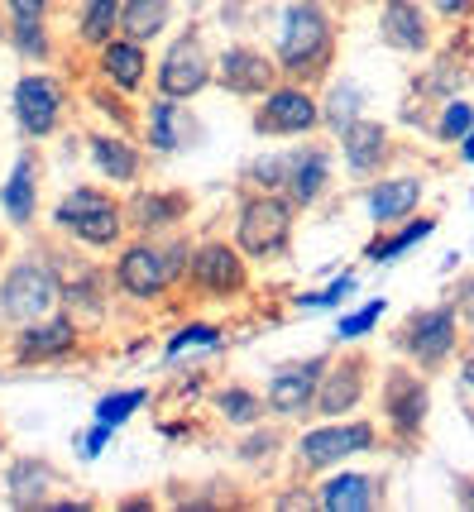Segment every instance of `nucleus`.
I'll return each instance as SVG.
<instances>
[{
  "label": "nucleus",
  "instance_id": "44",
  "mask_svg": "<svg viewBox=\"0 0 474 512\" xmlns=\"http://www.w3.org/2000/svg\"><path fill=\"white\" fill-rule=\"evenodd\" d=\"M465 508H474V484H470V489H465Z\"/></svg>",
  "mask_w": 474,
  "mask_h": 512
},
{
  "label": "nucleus",
  "instance_id": "12",
  "mask_svg": "<svg viewBox=\"0 0 474 512\" xmlns=\"http://www.w3.org/2000/svg\"><path fill=\"white\" fill-rule=\"evenodd\" d=\"M283 67H273L259 48L249 44H235L221 53V63H216V77H221V87L235 91V96H264L273 91V77H278Z\"/></svg>",
  "mask_w": 474,
  "mask_h": 512
},
{
  "label": "nucleus",
  "instance_id": "16",
  "mask_svg": "<svg viewBox=\"0 0 474 512\" xmlns=\"http://www.w3.org/2000/svg\"><path fill=\"white\" fill-rule=\"evenodd\" d=\"M360 398H364V359H345V364H336V369L326 364L312 407L321 412V417H340V412H350Z\"/></svg>",
  "mask_w": 474,
  "mask_h": 512
},
{
  "label": "nucleus",
  "instance_id": "32",
  "mask_svg": "<svg viewBox=\"0 0 474 512\" xmlns=\"http://www.w3.org/2000/svg\"><path fill=\"white\" fill-rule=\"evenodd\" d=\"M360 87L355 82H340L336 91H331V111H326V120L336 125V130H345V125H355L360 120Z\"/></svg>",
  "mask_w": 474,
  "mask_h": 512
},
{
  "label": "nucleus",
  "instance_id": "11",
  "mask_svg": "<svg viewBox=\"0 0 474 512\" xmlns=\"http://www.w3.org/2000/svg\"><path fill=\"white\" fill-rule=\"evenodd\" d=\"M326 364H331L326 355L307 359V364H283L269 383V407L273 412H278V417H302V412L316 402V388H321Z\"/></svg>",
  "mask_w": 474,
  "mask_h": 512
},
{
  "label": "nucleus",
  "instance_id": "5",
  "mask_svg": "<svg viewBox=\"0 0 474 512\" xmlns=\"http://www.w3.org/2000/svg\"><path fill=\"white\" fill-rule=\"evenodd\" d=\"M460 321H455V307H427V312H412L407 316L403 335H398V345H403L407 355L417 359L422 369H436V364H446L455 350V340H460Z\"/></svg>",
  "mask_w": 474,
  "mask_h": 512
},
{
  "label": "nucleus",
  "instance_id": "47",
  "mask_svg": "<svg viewBox=\"0 0 474 512\" xmlns=\"http://www.w3.org/2000/svg\"><path fill=\"white\" fill-rule=\"evenodd\" d=\"M0 34H5V29H0Z\"/></svg>",
  "mask_w": 474,
  "mask_h": 512
},
{
  "label": "nucleus",
  "instance_id": "2",
  "mask_svg": "<svg viewBox=\"0 0 474 512\" xmlns=\"http://www.w3.org/2000/svg\"><path fill=\"white\" fill-rule=\"evenodd\" d=\"M53 221L63 225V230H72L82 245L106 249V245L120 240V230H125V211H120L106 192H96V187H77V192H68V197L58 201V216H53Z\"/></svg>",
  "mask_w": 474,
  "mask_h": 512
},
{
  "label": "nucleus",
  "instance_id": "4",
  "mask_svg": "<svg viewBox=\"0 0 474 512\" xmlns=\"http://www.w3.org/2000/svg\"><path fill=\"white\" fill-rule=\"evenodd\" d=\"M53 302H58V278L39 259L15 264L10 278L0 283V312L15 316V321H39V316L53 312Z\"/></svg>",
  "mask_w": 474,
  "mask_h": 512
},
{
  "label": "nucleus",
  "instance_id": "46",
  "mask_svg": "<svg viewBox=\"0 0 474 512\" xmlns=\"http://www.w3.org/2000/svg\"><path fill=\"white\" fill-rule=\"evenodd\" d=\"M0 254H5V245H0Z\"/></svg>",
  "mask_w": 474,
  "mask_h": 512
},
{
  "label": "nucleus",
  "instance_id": "40",
  "mask_svg": "<svg viewBox=\"0 0 474 512\" xmlns=\"http://www.w3.org/2000/svg\"><path fill=\"white\" fill-rule=\"evenodd\" d=\"M431 5H436L446 20H465V15L474 10V0H431Z\"/></svg>",
  "mask_w": 474,
  "mask_h": 512
},
{
  "label": "nucleus",
  "instance_id": "13",
  "mask_svg": "<svg viewBox=\"0 0 474 512\" xmlns=\"http://www.w3.org/2000/svg\"><path fill=\"white\" fill-rule=\"evenodd\" d=\"M192 283L211 297H235L245 292V259L230 245H202L192 259Z\"/></svg>",
  "mask_w": 474,
  "mask_h": 512
},
{
  "label": "nucleus",
  "instance_id": "1",
  "mask_svg": "<svg viewBox=\"0 0 474 512\" xmlns=\"http://www.w3.org/2000/svg\"><path fill=\"white\" fill-rule=\"evenodd\" d=\"M331 58V20L316 0H297L283 15V34H278V63L288 77H312Z\"/></svg>",
  "mask_w": 474,
  "mask_h": 512
},
{
  "label": "nucleus",
  "instance_id": "27",
  "mask_svg": "<svg viewBox=\"0 0 474 512\" xmlns=\"http://www.w3.org/2000/svg\"><path fill=\"white\" fill-rule=\"evenodd\" d=\"M182 211H187V201L163 197V192H139V197L130 201V216H135L139 230H163V225L182 221Z\"/></svg>",
  "mask_w": 474,
  "mask_h": 512
},
{
  "label": "nucleus",
  "instance_id": "34",
  "mask_svg": "<svg viewBox=\"0 0 474 512\" xmlns=\"http://www.w3.org/2000/svg\"><path fill=\"white\" fill-rule=\"evenodd\" d=\"M470 130H474V106L470 101H446V106H441V125H436V134H441V139H465Z\"/></svg>",
  "mask_w": 474,
  "mask_h": 512
},
{
  "label": "nucleus",
  "instance_id": "38",
  "mask_svg": "<svg viewBox=\"0 0 474 512\" xmlns=\"http://www.w3.org/2000/svg\"><path fill=\"white\" fill-rule=\"evenodd\" d=\"M5 10H10V24H44L48 0H5Z\"/></svg>",
  "mask_w": 474,
  "mask_h": 512
},
{
  "label": "nucleus",
  "instance_id": "24",
  "mask_svg": "<svg viewBox=\"0 0 474 512\" xmlns=\"http://www.w3.org/2000/svg\"><path fill=\"white\" fill-rule=\"evenodd\" d=\"M326 512H364L374 508V479L364 474H336L321 484V498H316Z\"/></svg>",
  "mask_w": 474,
  "mask_h": 512
},
{
  "label": "nucleus",
  "instance_id": "20",
  "mask_svg": "<svg viewBox=\"0 0 474 512\" xmlns=\"http://www.w3.org/2000/svg\"><path fill=\"white\" fill-rule=\"evenodd\" d=\"M39 168H34V158L20 154L15 158V173H10V182L0 187V206H5V216L15 225H29L34 221V206H39Z\"/></svg>",
  "mask_w": 474,
  "mask_h": 512
},
{
  "label": "nucleus",
  "instance_id": "45",
  "mask_svg": "<svg viewBox=\"0 0 474 512\" xmlns=\"http://www.w3.org/2000/svg\"><path fill=\"white\" fill-rule=\"evenodd\" d=\"M465 316H470V331H474V302H470V307H465Z\"/></svg>",
  "mask_w": 474,
  "mask_h": 512
},
{
  "label": "nucleus",
  "instance_id": "18",
  "mask_svg": "<svg viewBox=\"0 0 474 512\" xmlns=\"http://www.w3.org/2000/svg\"><path fill=\"white\" fill-rule=\"evenodd\" d=\"M340 154L350 173H379V163L388 158V130L379 120H355L340 130Z\"/></svg>",
  "mask_w": 474,
  "mask_h": 512
},
{
  "label": "nucleus",
  "instance_id": "39",
  "mask_svg": "<svg viewBox=\"0 0 474 512\" xmlns=\"http://www.w3.org/2000/svg\"><path fill=\"white\" fill-rule=\"evenodd\" d=\"M350 292H355V278H340V283H331L326 292H312V297H302V302H307V307H336Z\"/></svg>",
  "mask_w": 474,
  "mask_h": 512
},
{
  "label": "nucleus",
  "instance_id": "42",
  "mask_svg": "<svg viewBox=\"0 0 474 512\" xmlns=\"http://www.w3.org/2000/svg\"><path fill=\"white\" fill-rule=\"evenodd\" d=\"M460 158H465V163H474V130L460 139Z\"/></svg>",
  "mask_w": 474,
  "mask_h": 512
},
{
  "label": "nucleus",
  "instance_id": "10",
  "mask_svg": "<svg viewBox=\"0 0 474 512\" xmlns=\"http://www.w3.org/2000/svg\"><path fill=\"white\" fill-rule=\"evenodd\" d=\"M321 125L316 101L302 87H273L264 91V111L254 115V130L259 134H307Z\"/></svg>",
  "mask_w": 474,
  "mask_h": 512
},
{
  "label": "nucleus",
  "instance_id": "21",
  "mask_svg": "<svg viewBox=\"0 0 474 512\" xmlns=\"http://www.w3.org/2000/svg\"><path fill=\"white\" fill-rule=\"evenodd\" d=\"M417 201H422V178H388L369 192V216L379 225H393L407 211H417Z\"/></svg>",
  "mask_w": 474,
  "mask_h": 512
},
{
  "label": "nucleus",
  "instance_id": "14",
  "mask_svg": "<svg viewBox=\"0 0 474 512\" xmlns=\"http://www.w3.org/2000/svg\"><path fill=\"white\" fill-rule=\"evenodd\" d=\"M427 407H431L427 383L417 379L412 369H388V379H384V412H388V422L398 426V431H417V426L427 422Z\"/></svg>",
  "mask_w": 474,
  "mask_h": 512
},
{
  "label": "nucleus",
  "instance_id": "7",
  "mask_svg": "<svg viewBox=\"0 0 474 512\" xmlns=\"http://www.w3.org/2000/svg\"><path fill=\"white\" fill-rule=\"evenodd\" d=\"M15 120H20L24 134L48 139L58 130V120H63V87L53 77H44V72L20 77V87H15Z\"/></svg>",
  "mask_w": 474,
  "mask_h": 512
},
{
  "label": "nucleus",
  "instance_id": "3",
  "mask_svg": "<svg viewBox=\"0 0 474 512\" xmlns=\"http://www.w3.org/2000/svg\"><path fill=\"white\" fill-rule=\"evenodd\" d=\"M293 197H273V192H259L254 201H245L240 211V249L254 254V259H273L283 254L288 240H293Z\"/></svg>",
  "mask_w": 474,
  "mask_h": 512
},
{
  "label": "nucleus",
  "instance_id": "6",
  "mask_svg": "<svg viewBox=\"0 0 474 512\" xmlns=\"http://www.w3.org/2000/svg\"><path fill=\"white\" fill-rule=\"evenodd\" d=\"M211 58H206V48L197 34H182L178 44L163 53V63H158V91L163 96H178V101H187V96H197V91L211 82Z\"/></svg>",
  "mask_w": 474,
  "mask_h": 512
},
{
  "label": "nucleus",
  "instance_id": "30",
  "mask_svg": "<svg viewBox=\"0 0 474 512\" xmlns=\"http://www.w3.org/2000/svg\"><path fill=\"white\" fill-rule=\"evenodd\" d=\"M221 412H226V422H235V426H254L259 422V417H264V402L254 398V393H249V388H226V393H221Z\"/></svg>",
  "mask_w": 474,
  "mask_h": 512
},
{
  "label": "nucleus",
  "instance_id": "37",
  "mask_svg": "<svg viewBox=\"0 0 474 512\" xmlns=\"http://www.w3.org/2000/svg\"><path fill=\"white\" fill-rule=\"evenodd\" d=\"M197 345H206V350H216L221 345V331L216 326H182L173 340H168V355H182V350H197Z\"/></svg>",
  "mask_w": 474,
  "mask_h": 512
},
{
  "label": "nucleus",
  "instance_id": "31",
  "mask_svg": "<svg viewBox=\"0 0 474 512\" xmlns=\"http://www.w3.org/2000/svg\"><path fill=\"white\" fill-rule=\"evenodd\" d=\"M44 484H53V469H48V465H34V460H24V465L10 474V489H15L10 498H15V503H34Z\"/></svg>",
  "mask_w": 474,
  "mask_h": 512
},
{
  "label": "nucleus",
  "instance_id": "43",
  "mask_svg": "<svg viewBox=\"0 0 474 512\" xmlns=\"http://www.w3.org/2000/svg\"><path fill=\"white\" fill-rule=\"evenodd\" d=\"M460 379H465V383H470V388H474V355L465 359V364H460Z\"/></svg>",
  "mask_w": 474,
  "mask_h": 512
},
{
  "label": "nucleus",
  "instance_id": "22",
  "mask_svg": "<svg viewBox=\"0 0 474 512\" xmlns=\"http://www.w3.org/2000/svg\"><path fill=\"white\" fill-rule=\"evenodd\" d=\"M144 67H149V58H144V44H135V39L101 44V72H106L120 91H135L139 82H144Z\"/></svg>",
  "mask_w": 474,
  "mask_h": 512
},
{
  "label": "nucleus",
  "instance_id": "36",
  "mask_svg": "<svg viewBox=\"0 0 474 512\" xmlns=\"http://www.w3.org/2000/svg\"><path fill=\"white\" fill-rule=\"evenodd\" d=\"M10 44L20 48L24 58H39V63L48 58V34H44V24H10Z\"/></svg>",
  "mask_w": 474,
  "mask_h": 512
},
{
  "label": "nucleus",
  "instance_id": "33",
  "mask_svg": "<svg viewBox=\"0 0 474 512\" xmlns=\"http://www.w3.org/2000/svg\"><path fill=\"white\" fill-rule=\"evenodd\" d=\"M135 407H144V388H130V393H111V398H101L96 402V422H106V426H120Z\"/></svg>",
  "mask_w": 474,
  "mask_h": 512
},
{
  "label": "nucleus",
  "instance_id": "17",
  "mask_svg": "<svg viewBox=\"0 0 474 512\" xmlns=\"http://www.w3.org/2000/svg\"><path fill=\"white\" fill-rule=\"evenodd\" d=\"M379 34L384 44L403 48V53H422L431 44L427 15L417 10V0H384V15H379Z\"/></svg>",
  "mask_w": 474,
  "mask_h": 512
},
{
  "label": "nucleus",
  "instance_id": "29",
  "mask_svg": "<svg viewBox=\"0 0 474 512\" xmlns=\"http://www.w3.org/2000/svg\"><path fill=\"white\" fill-rule=\"evenodd\" d=\"M431 230H436V221H412V225H403L398 235H388V240H374V245H369V259H374V264H393L398 254H407L412 245H422Z\"/></svg>",
  "mask_w": 474,
  "mask_h": 512
},
{
  "label": "nucleus",
  "instance_id": "9",
  "mask_svg": "<svg viewBox=\"0 0 474 512\" xmlns=\"http://www.w3.org/2000/svg\"><path fill=\"white\" fill-rule=\"evenodd\" d=\"M173 278L178 273L168 264V249H158V245H130L120 254V264H115V283L130 292V297H139V302L158 297Z\"/></svg>",
  "mask_w": 474,
  "mask_h": 512
},
{
  "label": "nucleus",
  "instance_id": "23",
  "mask_svg": "<svg viewBox=\"0 0 474 512\" xmlns=\"http://www.w3.org/2000/svg\"><path fill=\"white\" fill-rule=\"evenodd\" d=\"M168 15H173L168 0H125L120 5V34L135 39V44H149L168 29Z\"/></svg>",
  "mask_w": 474,
  "mask_h": 512
},
{
  "label": "nucleus",
  "instance_id": "19",
  "mask_svg": "<svg viewBox=\"0 0 474 512\" xmlns=\"http://www.w3.org/2000/svg\"><path fill=\"white\" fill-rule=\"evenodd\" d=\"M326 178H331V154H321V149H302V154H288V197L297 206H312L321 192H326Z\"/></svg>",
  "mask_w": 474,
  "mask_h": 512
},
{
  "label": "nucleus",
  "instance_id": "35",
  "mask_svg": "<svg viewBox=\"0 0 474 512\" xmlns=\"http://www.w3.org/2000/svg\"><path fill=\"white\" fill-rule=\"evenodd\" d=\"M384 312H388V302L379 297V302H369V307H360V312L340 316L336 335H340V340H360L364 331H374V326H379V316H384Z\"/></svg>",
  "mask_w": 474,
  "mask_h": 512
},
{
  "label": "nucleus",
  "instance_id": "8",
  "mask_svg": "<svg viewBox=\"0 0 474 512\" xmlns=\"http://www.w3.org/2000/svg\"><path fill=\"white\" fill-rule=\"evenodd\" d=\"M369 446H374V426L345 422V426H316V431H307L297 441V455H302V465L326 469V465H340L345 455H360Z\"/></svg>",
  "mask_w": 474,
  "mask_h": 512
},
{
  "label": "nucleus",
  "instance_id": "41",
  "mask_svg": "<svg viewBox=\"0 0 474 512\" xmlns=\"http://www.w3.org/2000/svg\"><path fill=\"white\" fill-rule=\"evenodd\" d=\"M111 431H115V426L96 422V431H91V436H87V450H82V455H101V446H106V441H111Z\"/></svg>",
  "mask_w": 474,
  "mask_h": 512
},
{
  "label": "nucleus",
  "instance_id": "25",
  "mask_svg": "<svg viewBox=\"0 0 474 512\" xmlns=\"http://www.w3.org/2000/svg\"><path fill=\"white\" fill-rule=\"evenodd\" d=\"M182 139H187V120H182L178 96H158L149 106V144L158 154H173V149H182Z\"/></svg>",
  "mask_w": 474,
  "mask_h": 512
},
{
  "label": "nucleus",
  "instance_id": "28",
  "mask_svg": "<svg viewBox=\"0 0 474 512\" xmlns=\"http://www.w3.org/2000/svg\"><path fill=\"white\" fill-rule=\"evenodd\" d=\"M120 5L125 0H87V15H82V44H111V34L120 29Z\"/></svg>",
  "mask_w": 474,
  "mask_h": 512
},
{
  "label": "nucleus",
  "instance_id": "26",
  "mask_svg": "<svg viewBox=\"0 0 474 512\" xmlns=\"http://www.w3.org/2000/svg\"><path fill=\"white\" fill-rule=\"evenodd\" d=\"M91 158H96V168H101L111 182H135L139 178V154L125 144V139L96 134V139H91Z\"/></svg>",
  "mask_w": 474,
  "mask_h": 512
},
{
  "label": "nucleus",
  "instance_id": "15",
  "mask_svg": "<svg viewBox=\"0 0 474 512\" xmlns=\"http://www.w3.org/2000/svg\"><path fill=\"white\" fill-rule=\"evenodd\" d=\"M72 345H77V321L72 316H53V321H24V331L20 340H15V355L29 364H39V359H58V355H68Z\"/></svg>",
  "mask_w": 474,
  "mask_h": 512
}]
</instances>
